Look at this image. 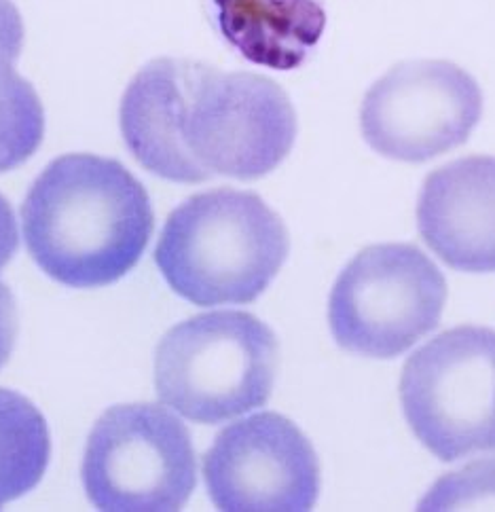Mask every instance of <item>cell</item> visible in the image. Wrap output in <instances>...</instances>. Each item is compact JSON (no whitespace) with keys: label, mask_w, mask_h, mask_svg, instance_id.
I'll use <instances>...</instances> for the list:
<instances>
[{"label":"cell","mask_w":495,"mask_h":512,"mask_svg":"<svg viewBox=\"0 0 495 512\" xmlns=\"http://www.w3.org/2000/svg\"><path fill=\"white\" fill-rule=\"evenodd\" d=\"M22 227L32 259L49 278L70 288H100L138 265L155 214L149 193L123 163L72 153L34 180Z\"/></svg>","instance_id":"cell-1"},{"label":"cell","mask_w":495,"mask_h":512,"mask_svg":"<svg viewBox=\"0 0 495 512\" xmlns=\"http://www.w3.org/2000/svg\"><path fill=\"white\" fill-rule=\"evenodd\" d=\"M290 250L282 218L250 191L214 189L170 214L155 263L170 288L195 305H244L259 299Z\"/></svg>","instance_id":"cell-2"},{"label":"cell","mask_w":495,"mask_h":512,"mask_svg":"<svg viewBox=\"0 0 495 512\" xmlns=\"http://www.w3.org/2000/svg\"><path fill=\"white\" fill-rule=\"evenodd\" d=\"M280 367V343L248 312H210L176 324L157 345L155 390L197 424H223L263 407Z\"/></svg>","instance_id":"cell-3"},{"label":"cell","mask_w":495,"mask_h":512,"mask_svg":"<svg viewBox=\"0 0 495 512\" xmlns=\"http://www.w3.org/2000/svg\"><path fill=\"white\" fill-rule=\"evenodd\" d=\"M295 138L297 113L278 83L193 62L180 140L208 180L263 178L288 157Z\"/></svg>","instance_id":"cell-4"},{"label":"cell","mask_w":495,"mask_h":512,"mask_svg":"<svg viewBox=\"0 0 495 512\" xmlns=\"http://www.w3.org/2000/svg\"><path fill=\"white\" fill-rule=\"evenodd\" d=\"M447 303V282L411 244L362 250L330 292V333L343 350L390 360L432 333Z\"/></svg>","instance_id":"cell-5"},{"label":"cell","mask_w":495,"mask_h":512,"mask_svg":"<svg viewBox=\"0 0 495 512\" xmlns=\"http://www.w3.org/2000/svg\"><path fill=\"white\" fill-rule=\"evenodd\" d=\"M81 477L98 510L176 512L197 485L191 434L151 402L113 407L89 432Z\"/></svg>","instance_id":"cell-6"},{"label":"cell","mask_w":495,"mask_h":512,"mask_svg":"<svg viewBox=\"0 0 495 512\" xmlns=\"http://www.w3.org/2000/svg\"><path fill=\"white\" fill-rule=\"evenodd\" d=\"M400 402L438 460L495 451L493 328L457 326L417 350L402 369Z\"/></svg>","instance_id":"cell-7"},{"label":"cell","mask_w":495,"mask_h":512,"mask_svg":"<svg viewBox=\"0 0 495 512\" xmlns=\"http://www.w3.org/2000/svg\"><path fill=\"white\" fill-rule=\"evenodd\" d=\"M483 115L481 87L460 66L415 60L366 91L360 127L379 155L421 163L462 146Z\"/></svg>","instance_id":"cell-8"},{"label":"cell","mask_w":495,"mask_h":512,"mask_svg":"<svg viewBox=\"0 0 495 512\" xmlns=\"http://www.w3.org/2000/svg\"><path fill=\"white\" fill-rule=\"evenodd\" d=\"M204 479L223 512H305L318 502L320 462L297 424L280 413H259L214 438Z\"/></svg>","instance_id":"cell-9"},{"label":"cell","mask_w":495,"mask_h":512,"mask_svg":"<svg viewBox=\"0 0 495 512\" xmlns=\"http://www.w3.org/2000/svg\"><path fill=\"white\" fill-rule=\"evenodd\" d=\"M417 229L449 267L495 273V157L472 155L434 170L419 191Z\"/></svg>","instance_id":"cell-10"},{"label":"cell","mask_w":495,"mask_h":512,"mask_svg":"<svg viewBox=\"0 0 495 512\" xmlns=\"http://www.w3.org/2000/svg\"><path fill=\"white\" fill-rule=\"evenodd\" d=\"M191 60L161 58L146 64L121 100V134L140 166L172 182H206L180 140L182 104Z\"/></svg>","instance_id":"cell-11"},{"label":"cell","mask_w":495,"mask_h":512,"mask_svg":"<svg viewBox=\"0 0 495 512\" xmlns=\"http://www.w3.org/2000/svg\"><path fill=\"white\" fill-rule=\"evenodd\" d=\"M227 43L265 68L295 70L326 28L322 0H212Z\"/></svg>","instance_id":"cell-12"},{"label":"cell","mask_w":495,"mask_h":512,"mask_svg":"<svg viewBox=\"0 0 495 512\" xmlns=\"http://www.w3.org/2000/svg\"><path fill=\"white\" fill-rule=\"evenodd\" d=\"M51 457V436L32 400L0 388V508L41 483Z\"/></svg>","instance_id":"cell-13"},{"label":"cell","mask_w":495,"mask_h":512,"mask_svg":"<svg viewBox=\"0 0 495 512\" xmlns=\"http://www.w3.org/2000/svg\"><path fill=\"white\" fill-rule=\"evenodd\" d=\"M13 62L15 58L0 49V172L26 163L45 134L41 98Z\"/></svg>","instance_id":"cell-14"},{"label":"cell","mask_w":495,"mask_h":512,"mask_svg":"<svg viewBox=\"0 0 495 512\" xmlns=\"http://www.w3.org/2000/svg\"><path fill=\"white\" fill-rule=\"evenodd\" d=\"M419 510H495V457L479 460L438 479Z\"/></svg>","instance_id":"cell-15"},{"label":"cell","mask_w":495,"mask_h":512,"mask_svg":"<svg viewBox=\"0 0 495 512\" xmlns=\"http://www.w3.org/2000/svg\"><path fill=\"white\" fill-rule=\"evenodd\" d=\"M17 339V305L11 288L0 282V369L11 358L13 345Z\"/></svg>","instance_id":"cell-16"},{"label":"cell","mask_w":495,"mask_h":512,"mask_svg":"<svg viewBox=\"0 0 495 512\" xmlns=\"http://www.w3.org/2000/svg\"><path fill=\"white\" fill-rule=\"evenodd\" d=\"M24 47V22L11 0H0V49L15 60Z\"/></svg>","instance_id":"cell-17"},{"label":"cell","mask_w":495,"mask_h":512,"mask_svg":"<svg viewBox=\"0 0 495 512\" xmlns=\"http://www.w3.org/2000/svg\"><path fill=\"white\" fill-rule=\"evenodd\" d=\"M17 246H20V235H17L15 214L9 201L0 195V271L11 263Z\"/></svg>","instance_id":"cell-18"}]
</instances>
